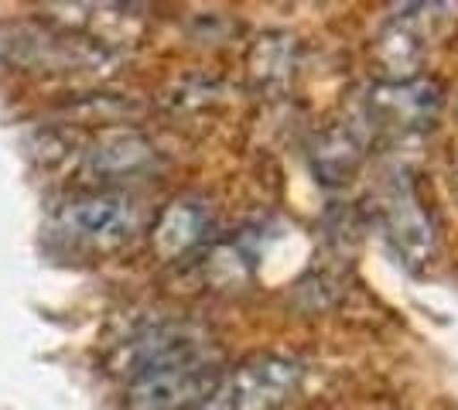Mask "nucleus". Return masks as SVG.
Listing matches in <instances>:
<instances>
[{"instance_id":"obj_3","label":"nucleus","mask_w":458,"mask_h":410,"mask_svg":"<svg viewBox=\"0 0 458 410\" xmlns=\"http://www.w3.org/2000/svg\"><path fill=\"white\" fill-rule=\"evenodd\" d=\"M223 370L216 352L202 349L137 372L127 383L131 410H199L219 387Z\"/></svg>"},{"instance_id":"obj_2","label":"nucleus","mask_w":458,"mask_h":410,"mask_svg":"<svg viewBox=\"0 0 458 410\" xmlns=\"http://www.w3.org/2000/svg\"><path fill=\"white\" fill-rule=\"evenodd\" d=\"M55 230L79 247L114 250L140 230V202L123 188H89L58 202Z\"/></svg>"},{"instance_id":"obj_8","label":"nucleus","mask_w":458,"mask_h":410,"mask_svg":"<svg viewBox=\"0 0 458 410\" xmlns=\"http://www.w3.org/2000/svg\"><path fill=\"white\" fill-rule=\"evenodd\" d=\"M369 106L380 123L397 130H420L428 127L438 110V89L428 79H407V82H383L369 93Z\"/></svg>"},{"instance_id":"obj_9","label":"nucleus","mask_w":458,"mask_h":410,"mask_svg":"<svg viewBox=\"0 0 458 410\" xmlns=\"http://www.w3.org/2000/svg\"><path fill=\"white\" fill-rule=\"evenodd\" d=\"M209 233V209L199 198L168 202L151 226V247L161 260H178L191 254Z\"/></svg>"},{"instance_id":"obj_10","label":"nucleus","mask_w":458,"mask_h":410,"mask_svg":"<svg viewBox=\"0 0 458 410\" xmlns=\"http://www.w3.org/2000/svg\"><path fill=\"white\" fill-rule=\"evenodd\" d=\"M377 55H380V65L386 69L390 82H407V79H414V72H418V65H420V55H424V35L418 31V24L411 18L390 21V28L380 35Z\"/></svg>"},{"instance_id":"obj_1","label":"nucleus","mask_w":458,"mask_h":410,"mask_svg":"<svg viewBox=\"0 0 458 410\" xmlns=\"http://www.w3.org/2000/svg\"><path fill=\"white\" fill-rule=\"evenodd\" d=\"M0 55L21 69L35 72H82L114 65V45L79 28H48V24H4L0 28Z\"/></svg>"},{"instance_id":"obj_5","label":"nucleus","mask_w":458,"mask_h":410,"mask_svg":"<svg viewBox=\"0 0 458 410\" xmlns=\"http://www.w3.org/2000/svg\"><path fill=\"white\" fill-rule=\"evenodd\" d=\"M154 164H157V147L137 130H103L79 151L82 175L103 181V188H110L114 181L148 175L154 172Z\"/></svg>"},{"instance_id":"obj_4","label":"nucleus","mask_w":458,"mask_h":410,"mask_svg":"<svg viewBox=\"0 0 458 410\" xmlns=\"http://www.w3.org/2000/svg\"><path fill=\"white\" fill-rule=\"evenodd\" d=\"M301 363L291 356H253L219 380L199 410H281L301 387Z\"/></svg>"},{"instance_id":"obj_7","label":"nucleus","mask_w":458,"mask_h":410,"mask_svg":"<svg viewBox=\"0 0 458 410\" xmlns=\"http://www.w3.org/2000/svg\"><path fill=\"white\" fill-rule=\"evenodd\" d=\"M380 213L390 243L411 264H424L431 247H435V230H431V219L420 209L418 192H414V185L407 178H390L386 181L380 198Z\"/></svg>"},{"instance_id":"obj_6","label":"nucleus","mask_w":458,"mask_h":410,"mask_svg":"<svg viewBox=\"0 0 458 410\" xmlns=\"http://www.w3.org/2000/svg\"><path fill=\"white\" fill-rule=\"evenodd\" d=\"M202 349H209V342H206V332L199 325H191V322H154V325L140 329L137 335H131L116 349L114 366L127 380H134L137 372Z\"/></svg>"},{"instance_id":"obj_11","label":"nucleus","mask_w":458,"mask_h":410,"mask_svg":"<svg viewBox=\"0 0 458 410\" xmlns=\"http://www.w3.org/2000/svg\"><path fill=\"white\" fill-rule=\"evenodd\" d=\"M294 72V38L284 35V31H270L264 38L253 45L250 52V76L257 86L264 89H277L284 86L287 79Z\"/></svg>"}]
</instances>
